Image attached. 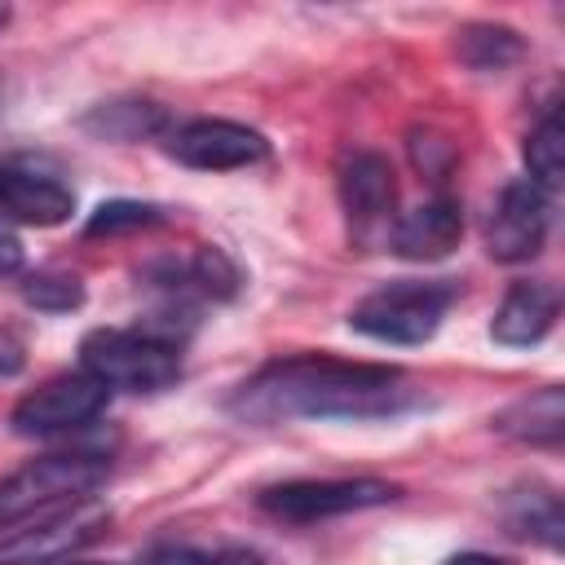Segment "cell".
Here are the masks:
<instances>
[{"instance_id": "1", "label": "cell", "mask_w": 565, "mask_h": 565, "mask_svg": "<svg viewBox=\"0 0 565 565\" xmlns=\"http://www.w3.org/2000/svg\"><path fill=\"white\" fill-rule=\"evenodd\" d=\"M415 384L388 362H344L327 353H296L252 371L230 415L243 424H291V419H384L415 406Z\"/></svg>"}, {"instance_id": "2", "label": "cell", "mask_w": 565, "mask_h": 565, "mask_svg": "<svg viewBox=\"0 0 565 565\" xmlns=\"http://www.w3.org/2000/svg\"><path fill=\"white\" fill-rule=\"evenodd\" d=\"M79 371L110 393H163L181 380V344L146 327H97L79 340Z\"/></svg>"}, {"instance_id": "3", "label": "cell", "mask_w": 565, "mask_h": 565, "mask_svg": "<svg viewBox=\"0 0 565 565\" xmlns=\"http://www.w3.org/2000/svg\"><path fill=\"white\" fill-rule=\"evenodd\" d=\"M455 300H459V287L450 278H397L362 296L349 309V327L366 340L411 349L437 335Z\"/></svg>"}, {"instance_id": "4", "label": "cell", "mask_w": 565, "mask_h": 565, "mask_svg": "<svg viewBox=\"0 0 565 565\" xmlns=\"http://www.w3.org/2000/svg\"><path fill=\"white\" fill-rule=\"evenodd\" d=\"M106 477H110V459H102V455H88V450L40 455L0 481V530L13 521H26L35 512L62 508V503L97 499Z\"/></svg>"}, {"instance_id": "5", "label": "cell", "mask_w": 565, "mask_h": 565, "mask_svg": "<svg viewBox=\"0 0 565 565\" xmlns=\"http://www.w3.org/2000/svg\"><path fill=\"white\" fill-rule=\"evenodd\" d=\"M402 494V486L380 481V477H291L274 481L256 494V508L282 525H318L335 521L349 512L384 508Z\"/></svg>"}, {"instance_id": "6", "label": "cell", "mask_w": 565, "mask_h": 565, "mask_svg": "<svg viewBox=\"0 0 565 565\" xmlns=\"http://www.w3.org/2000/svg\"><path fill=\"white\" fill-rule=\"evenodd\" d=\"M106 525H110V508H102L97 499L35 512L0 530V565H57L79 547H88L93 539H102Z\"/></svg>"}, {"instance_id": "7", "label": "cell", "mask_w": 565, "mask_h": 565, "mask_svg": "<svg viewBox=\"0 0 565 565\" xmlns=\"http://www.w3.org/2000/svg\"><path fill=\"white\" fill-rule=\"evenodd\" d=\"M335 194L353 247L388 243V230L397 221V177L380 150H344L335 163Z\"/></svg>"}, {"instance_id": "8", "label": "cell", "mask_w": 565, "mask_h": 565, "mask_svg": "<svg viewBox=\"0 0 565 565\" xmlns=\"http://www.w3.org/2000/svg\"><path fill=\"white\" fill-rule=\"evenodd\" d=\"M110 402V388L97 384L88 371H66V375H53L44 380L40 388H31L9 424L18 437H62V433H75L84 424H93Z\"/></svg>"}, {"instance_id": "9", "label": "cell", "mask_w": 565, "mask_h": 565, "mask_svg": "<svg viewBox=\"0 0 565 565\" xmlns=\"http://www.w3.org/2000/svg\"><path fill=\"white\" fill-rule=\"evenodd\" d=\"M159 141L168 159L194 172H234V168H252L269 159L265 132L234 124V119H181V124H168Z\"/></svg>"}, {"instance_id": "10", "label": "cell", "mask_w": 565, "mask_h": 565, "mask_svg": "<svg viewBox=\"0 0 565 565\" xmlns=\"http://www.w3.org/2000/svg\"><path fill=\"white\" fill-rule=\"evenodd\" d=\"M547 225H552V199L534 181L516 177L499 190L486 216V252L503 265L534 260L547 243Z\"/></svg>"}, {"instance_id": "11", "label": "cell", "mask_w": 565, "mask_h": 565, "mask_svg": "<svg viewBox=\"0 0 565 565\" xmlns=\"http://www.w3.org/2000/svg\"><path fill=\"white\" fill-rule=\"evenodd\" d=\"M75 212V190L31 163V159H0V216L22 225H62Z\"/></svg>"}, {"instance_id": "12", "label": "cell", "mask_w": 565, "mask_h": 565, "mask_svg": "<svg viewBox=\"0 0 565 565\" xmlns=\"http://www.w3.org/2000/svg\"><path fill=\"white\" fill-rule=\"evenodd\" d=\"M459 238H463V203L450 194H433L428 203H419L393 221L384 247H393L402 260L424 265V260L450 256L459 247Z\"/></svg>"}, {"instance_id": "13", "label": "cell", "mask_w": 565, "mask_h": 565, "mask_svg": "<svg viewBox=\"0 0 565 565\" xmlns=\"http://www.w3.org/2000/svg\"><path fill=\"white\" fill-rule=\"evenodd\" d=\"M556 313H561L556 287L543 278H525V282H512L503 291V300L490 318V335L508 349H530L556 327Z\"/></svg>"}, {"instance_id": "14", "label": "cell", "mask_w": 565, "mask_h": 565, "mask_svg": "<svg viewBox=\"0 0 565 565\" xmlns=\"http://www.w3.org/2000/svg\"><path fill=\"white\" fill-rule=\"evenodd\" d=\"M565 428V393L561 384H543L525 397H516L512 406H503L494 415V433L521 441V446H556Z\"/></svg>"}, {"instance_id": "15", "label": "cell", "mask_w": 565, "mask_h": 565, "mask_svg": "<svg viewBox=\"0 0 565 565\" xmlns=\"http://www.w3.org/2000/svg\"><path fill=\"white\" fill-rule=\"evenodd\" d=\"M503 521H508L512 534H521V539H530V543H539V547H547V552L561 547V530H565L561 499H556V490L543 486V481H525V486L508 490V499H503Z\"/></svg>"}, {"instance_id": "16", "label": "cell", "mask_w": 565, "mask_h": 565, "mask_svg": "<svg viewBox=\"0 0 565 565\" xmlns=\"http://www.w3.org/2000/svg\"><path fill=\"white\" fill-rule=\"evenodd\" d=\"M455 35H459V40H455L459 62H463L468 71H481V75H499V71H508V66L525 53L521 35H516L512 26H503V22H468V26H459Z\"/></svg>"}, {"instance_id": "17", "label": "cell", "mask_w": 565, "mask_h": 565, "mask_svg": "<svg viewBox=\"0 0 565 565\" xmlns=\"http://www.w3.org/2000/svg\"><path fill=\"white\" fill-rule=\"evenodd\" d=\"M168 110L146 102V97H128V102H102L84 128H93L106 141H141V137H163L168 132Z\"/></svg>"}, {"instance_id": "18", "label": "cell", "mask_w": 565, "mask_h": 565, "mask_svg": "<svg viewBox=\"0 0 565 565\" xmlns=\"http://www.w3.org/2000/svg\"><path fill=\"white\" fill-rule=\"evenodd\" d=\"M525 168H530L525 181H534L543 194L561 190V177H565V128H561V110L556 106H547L543 119L525 132Z\"/></svg>"}, {"instance_id": "19", "label": "cell", "mask_w": 565, "mask_h": 565, "mask_svg": "<svg viewBox=\"0 0 565 565\" xmlns=\"http://www.w3.org/2000/svg\"><path fill=\"white\" fill-rule=\"evenodd\" d=\"M18 296L35 313H75L84 305V282L62 269H35V274H22Z\"/></svg>"}, {"instance_id": "20", "label": "cell", "mask_w": 565, "mask_h": 565, "mask_svg": "<svg viewBox=\"0 0 565 565\" xmlns=\"http://www.w3.org/2000/svg\"><path fill=\"white\" fill-rule=\"evenodd\" d=\"M163 212L154 203H137V199H115V203H102L88 225H84V238H110V234H128V230H146V225H159Z\"/></svg>"}, {"instance_id": "21", "label": "cell", "mask_w": 565, "mask_h": 565, "mask_svg": "<svg viewBox=\"0 0 565 565\" xmlns=\"http://www.w3.org/2000/svg\"><path fill=\"white\" fill-rule=\"evenodd\" d=\"M216 547H194V543H154L150 552H141L137 565H212Z\"/></svg>"}, {"instance_id": "22", "label": "cell", "mask_w": 565, "mask_h": 565, "mask_svg": "<svg viewBox=\"0 0 565 565\" xmlns=\"http://www.w3.org/2000/svg\"><path fill=\"white\" fill-rule=\"evenodd\" d=\"M22 269H26V252H22L18 234L0 225V282L4 278H22Z\"/></svg>"}, {"instance_id": "23", "label": "cell", "mask_w": 565, "mask_h": 565, "mask_svg": "<svg viewBox=\"0 0 565 565\" xmlns=\"http://www.w3.org/2000/svg\"><path fill=\"white\" fill-rule=\"evenodd\" d=\"M22 366H26V349H22V340H18L9 327H0V380H13Z\"/></svg>"}, {"instance_id": "24", "label": "cell", "mask_w": 565, "mask_h": 565, "mask_svg": "<svg viewBox=\"0 0 565 565\" xmlns=\"http://www.w3.org/2000/svg\"><path fill=\"white\" fill-rule=\"evenodd\" d=\"M441 565H508V561L503 556H490V552H459V556H450Z\"/></svg>"}, {"instance_id": "25", "label": "cell", "mask_w": 565, "mask_h": 565, "mask_svg": "<svg viewBox=\"0 0 565 565\" xmlns=\"http://www.w3.org/2000/svg\"><path fill=\"white\" fill-rule=\"evenodd\" d=\"M57 565H119V561H75V556H66V561H57Z\"/></svg>"}, {"instance_id": "26", "label": "cell", "mask_w": 565, "mask_h": 565, "mask_svg": "<svg viewBox=\"0 0 565 565\" xmlns=\"http://www.w3.org/2000/svg\"><path fill=\"white\" fill-rule=\"evenodd\" d=\"M4 22H9V9H0V26H4Z\"/></svg>"}, {"instance_id": "27", "label": "cell", "mask_w": 565, "mask_h": 565, "mask_svg": "<svg viewBox=\"0 0 565 565\" xmlns=\"http://www.w3.org/2000/svg\"><path fill=\"white\" fill-rule=\"evenodd\" d=\"M0 97H4V84H0Z\"/></svg>"}]
</instances>
